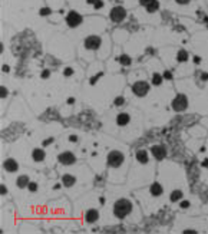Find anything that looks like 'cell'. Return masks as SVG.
Returning a JSON list of instances; mask_svg holds the SVG:
<instances>
[{"mask_svg": "<svg viewBox=\"0 0 208 234\" xmlns=\"http://www.w3.org/2000/svg\"><path fill=\"white\" fill-rule=\"evenodd\" d=\"M131 211H132V202L126 198L118 200V201L115 202V206H113V214H115V217H118V218L126 217Z\"/></svg>", "mask_w": 208, "mask_h": 234, "instance_id": "1", "label": "cell"}, {"mask_svg": "<svg viewBox=\"0 0 208 234\" xmlns=\"http://www.w3.org/2000/svg\"><path fill=\"white\" fill-rule=\"evenodd\" d=\"M124 160H125V157L122 152H119V151H112V152H109V155H108V165H109V167H113V168H118L122 165Z\"/></svg>", "mask_w": 208, "mask_h": 234, "instance_id": "2", "label": "cell"}, {"mask_svg": "<svg viewBox=\"0 0 208 234\" xmlns=\"http://www.w3.org/2000/svg\"><path fill=\"white\" fill-rule=\"evenodd\" d=\"M188 107V98L182 93H178L172 99V109L176 111V112H181V111L187 109Z\"/></svg>", "mask_w": 208, "mask_h": 234, "instance_id": "3", "label": "cell"}, {"mask_svg": "<svg viewBox=\"0 0 208 234\" xmlns=\"http://www.w3.org/2000/svg\"><path fill=\"white\" fill-rule=\"evenodd\" d=\"M148 91H149V85L144 81L135 82L134 86H132V92H134L136 96H145L146 93H148Z\"/></svg>", "mask_w": 208, "mask_h": 234, "instance_id": "4", "label": "cell"}, {"mask_svg": "<svg viewBox=\"0 0 208 234\" xmlns=\"http://www.w3.org/2000/svg\"><path fill=\"white\" fill-rule=\"evenodd\" d=\"M57 161L60 164H63V165H73L76 162V157L71 151H65V152H60L57 155Z\"/></svg>", "mask_w": 208, "mask_h": 234, "instance_id": "5", "label": "cell"}, {"mask_svg": "<svg viewBox=\"0 0 208 234\" xmlns=\"http://www.w3.org/2000/svg\"><path fill=\"white\" fill-rule=\"evenodd\" d=\"M82 16L78 13V12H69L66 16V23L67 26H71V27H76V26H79L82 23Z\"/></svg>", "mask_w": 208, "mask_h": 234, "instance_id": "6", "label": "cell"}, {"mask_svg": "<svg viewBox=\"0 0 208 234\" xmlns=\"http://www.w3.org/2000/svg\"><path fill=\"white\" fill-rule=\"evenodd\" d=\"M125 16H126V10L121 6L113 7L112 10H111V19L113 22H122L125 19Z\"/></svg>", "mask_w": 208, "mask_h": 234, "instance_id": "7", "label": "cell"}, {"mask_svg": "<svg viewBox=\"0 0 208 234\" xmlns=\"http://www.w3.org/2000/svg\"><path fill=\"white\" fill-rule=\"evenodd\" d=\"M101 46V37L99 36H89L85 39V47L91 50H96Z\"/></svg>", "mask_w": 208, "mask_h": 234, "instance_id": "8", "label": "cell"}, {"mask_svg": "<svg viewBox=\"0 0 208 234\" xmlns=\"http://www.w3.org/2000/svg\"><path fill=\"white\" fill-rule=\"evenodd\" d=\"M151 152L156 160H164L166 155V149H165V147H162V145H154L151 148Z\"/></svg>", "mask_w": 208, "mask_h": 234, "instance_id": "9", "label": "cell"}, {"mask_svg": "<svg viewBox=\"0 0 208 234\" xmlns=\"http://www.w3.org/2000/svg\"><path fill=\"white\" fill-rule=\"evenodd\" d=\"M3 167H4V170H6L7 172H14V171H17L19 164H17V161H16V160H13V158H9V160L4 161Z\"/></svg>", "mask_w": 208, "mask_h": 234, "instance_id": "10", "label": "cell"}, {"mask_svg": "<svg viewBox=\"0 0 208 234\" xmlns=\"http://www.w3.org/2000/svg\"><path fill=\"white\" fill-rule=\"evenodd\" d=\"M98 218H99V213H98V210H95V208L88 210L86 214H85V220H86V223H95Z\"/></svg>", "mask_w": 208, "mask_h": 234, "instance_id": "11", "label": "cell"}, {"mask_svg": "<svg viewBox=\"0 0 208 234\" xmlns=\"http://www.w3.org/2000/svg\"><path fill=\"white\" fill-rule=\"evenodd\" d=\"M164 191V188L161 184H158V182H154V184L149 187V192H151L154 197H158V195H161Z\"/></svg>", "mask_w": 208, "mask_h": 234, "instance_id": "12", "label": "cell"}, {"mask_svg": "<svg viewBox=\"0 0 208 234\" xmlns=\"http://www.w3.org/2000/svg\"><path fill=\"white\" fill-rule=\"evenodd\" d=\"M129 115L126 114V112H122V114H119L116 117V124L119 125V127H125L126 124H129Z\"/></svg>", "mask_w": 208, "mask_h": 234, "instance_id": "13", "label": "cell"}, {"mask_svg": "<svg viewBox=\"0 0 208 234\" xmlns=\"http://www.w3.org/2000/svg\"><path fill=\"white\" fill-rule=\"evenodd\" d=\"M75 182H76V178L71 174H65L63 177H62V184H63L65 187H72Z\"/></svg>", "mask_w": 208, "mask_h": 234, "instance_id": "14", "label": "cell"}, {"mask_svg": "<svg viewBox=\"0 0 208 234\" xmlns=\"http://www.w3.org/2000/svg\"><path fill=\"white\" fill-rule=\"evenodd\" d=\"M136 161L141 164H146L148 162V154L145 149H138L136 151Z\"/></svg>", "mask_w": 208, "mask_h": 234, "instance_id": "15", "label": "cell"}, {"mask_svg": "<svg viewBox=\"0 0 208 234\" xmlns=\"http://www.w3.org/2000/svg\"><path fill=\"white\" fill-rule=\"evenodd\" d=\"M32 157H33V160H35L36 162H40V161L45 160V151H43V149L36 148V149H33Z\"/></svg>", "mask_w": 208, "mask_h": 234, "instance_id": "16", "label": "cell"}, {"mask_svg": "<svg viewBox=\"0 0 208 234\" xmlns=\"http://www.w3.org/2000/svg\"><path fill=\"white\" fill-rule=\"evenodd\" d=\"M29 177L27 175H20V177L17 178V181H16V184H17V187L19 188H26L29 185Z\"/></svg>", "mask_w": 208, "mask_h": 234, "instance_id": "17", "label": "cell"}, {"mask_svg": "<svg viewBox=\"0 0 208 234\" xmlns=\"http://www.w3.org/2000/svg\"><path fill=\"white\" fill-rule=\"evenodd\" d=\"M181 198H182V191H180V190H175V191H172L171 195H169V200H171L172 202L180 201Z\"/></svg>", "mask_w": 208, "mask_h": 234, "instance_id": "18", "label": "cell"}, {"mask_svg": "<svg viewBox=\"0 0 208 234\" xmlns=\"http://www.w3.org/2000/svg\"><path fill=\"white\" fill-rule=\"evenodd\" d=\"M176 59H178V62H187L188 60V52L181 49L180 52H178V55H176Z\"/></svg>", "mask_w": 208, "mask_h": 234, "instance_id": "19", "label": "cell"}, {"mask_svg": "<svg viewBox=\"0 0 208 234\" xmlns=\"http://www.w3.org/2000/svg\"><path fill=\"white\" fill-rule=\"evenodd\" d=\"M145 7H146V12H149V13H154V12L158 10L159 3L156 2V0H154V2H151V3H149L148 6H145Z\"/></svg>", "mask_w": 208, "mask_h": 234, "instance_id": "20", "label": "cell"}, {"mask_svg": "<svg viewBox=\"0 0 208 234\" xmlns=\"http://www.w3.org/2000/svg\"><path fill=\"white\" fill-rule=\"evenodd\" d=\"M118 60H119L122 65H125V66H128V65H131V57L128 56V55H121L119 57H118Z\"/></svg>", "mask_w": 208, "mask_h": 234, "instance_id": "21", "label": "cell"}, {"mask_svg": "<svg viewBox=\"0 0 208 234\" xmlns=\"http://www.w3.org/2000/svg\"><path fill=\"white\" fill-rule=\"evenodd\" d=\"M162 79L164 78L159 73H154V75H152V83H154V85H161V83H162Z\"/></svg>", "mask_w": 208, "mask_h": 234, "instance_id": "22", "label": "cell"}, {"mask_svg": "<svg viewBox=\"0 0 208 234\" xmlns=\"http://www.w3.org/2000/svg\"><path fill=\"white\" fill-rule=\"evenodd\" d=\"M52 13V10H50V7H43V9H40V14L42 16H47V14Z\"/></svg>", "mask_w": 208, "mask_h": 234, "instance_id": "23", "label": "cell"}, {"mask_svg": "<svg viewBox=\"0 0 208 234\" xmlns=\"http://www.w3.org/2000/svg\"><path fill=\"white\" fill-rule=\"evenodd\" d=\"M124 102H125V99L122 98V96H119V98H116V99L113 101V103H115L116 107H121V105H124Z\"/></svg>", "mask_w": 208, "mask_h": 234, "instance_id": "24", "label": "cell"}, {"mask_svg": "<svg viewBox=\"0 0 208 234\" xmlns=\"http://www.w3.org/2000/svg\"><path fill=\"white\" fill-rule=\"evenodd\" d=\"M27 188H29V190H30L32 192H35L36 190H37V184H36V182H29Z\"/></svg>", "mask_w": 208, "mask_h": 234, "instance_id": "25", "label": "cell"}, {"mask_svg": "<svg viewBox=\"0 0 208 234\" xmlns=\"http://www.w3.org/2000/svg\"><path fill=\"white\" fill-rule=\"evenodd\" d=\"M0 96H2V98H6V96H7V89L4 88V86L0 88Z\"/></svg>", "mask_w": 208, "mask_h": 234, "instance_id": "26", "label": "cell"}, {"mask_svg": "<svg viewBox=\"0 0 208 234\" xmlns=\"http://www.w3.org/2000/svg\"><path fill=\"white\" fill-rule=\"evenodd\" d=\"M72 73H73V69H71V67H66V69H65V76H71Z\"/></svg>", "mask_w": 208, "mask_h": 234, "instance_id": "27", "label": "cell"}, {"mask_svg": "<svg viewBox=\"0 0 208 234\" xmlns=\"http://www.w3.org/2000/svg\"><path fill=\"white\" fill-rule=\"evenodd\" d=\"M151 2H154V0H139V3H141V6H148Z\"/></svg>", "mask_w": 208, "mask_h": 234, "instance_id": "28", "label": "cell"}, {"mask_svg": "<svg viewBox=\"0 0 208 234\" xmlns=\"http://www.w3.org/2000/svg\"><path fill=\"white\" fill-rule=\"evenodd\" d=\"M93 6H95V9H101V7L103 6V2H102V0H98V2H96Z\"/></svg>", "mask_w": 208, "mask_h": 234, "instance_id": "29", "label": "cell"}, {"mask_svg": "<svg viewBox=\"0 0 208 234\" xmlns=\"http://www.w3.org/2000/svg\"><path fill=\"white\" fill-rule=\"evenodd\" d=\"M50 76V72L47 71V69H45V71L42 72V78H49Z\"/></svg>", "mask_w": 208, "mask_h": 234, "instance_id": "30", "label": "cell"}, {"mask_svg": "<svg viewBox=\"0 0 208 234\" xmlns=\"http://www.w3.org/2000/svg\"><path fill=\"white\" fill-rule=\"evenodd\" d=\"M0 192H2V195H4V194H6V192H7V188L4 187L3 184L0 185Z\"/></svg>", "mask_w": 208, "mask_h": 234, "instance_id": "31", "label": "cell"}, {"mask_svg": "<svg viewBox=\"0 0 208 234\" xmlns=\"http://www.w3.org/2000/svg\"><path fill=\"white\" fill-rule=\"evenodd\" d=\"M53 142V138H49V139H45V141H43V145H50V144H52Z\"/></svg>", "mask_w": 208, "mask_h": 234, "instance_id": "32", "label": "cell"}, {"mask_svg": "<svg viewBox=\"0 0 208 234\" xmlns=\"http://www.w3.org/2000/svg\"><path fill=\"white\" fill-rule=\"evenodd\" d=\"M190 207V202L188 201H182L181 202V208H188Z\"/></svg>", "mask_w": 208, "mask_h": 234, "instance_id": "33", "label": "cell"}, {"mask_svg": "<svg viewBox=\"0 0 208 234\" xmlns=\"http://www.w3.org/2000/svg\"><path fill=\"white\" fill-rule=\"evenodd\" d=\"M69 141H71V142H76V141H78V137H76V135H71V137H69Z\"/></svg>", "mask_w": 208, "mask_h": 234, "instance_id": "34", "label": "cell"}, {"mask_svg": "<svg viewBox=\"0 0 208 234\" xmlns=\"http://www.w3.org/2000/svg\"><path fill=\"white\" fill-rule=\"evenodd\" d=\"M176 3H180V4H187V3H190V0H175Z\"/></svg>", "mask_w": 208, "mask_h": 234, "instance_id": "35", "label": "cell"}, {"mask_svg": "<svg viewBox=\"0 0 208 234\" xmlns=\"http://www.w3.org/2000/svg\"><path fill=\"white\" fill-rule=\"evenodd\" d=\"M164 78H166V79H171V78H172L171 72H165V73H164Z\"/></svg>", "mask_w": 208, "mask_h": 234, "instance_id": "36", "label": "cell"}, {"mask_svg": "<svg viewBox=\"0 0 208 234\" xmlns=\"http://www.w3.org/2000/svg\"><path fill=\"white\" fill-rule=\"evenodd\" d=\"M184 233L187 234V233H190V234H197V231H194V230H185Z\"/></svg>", "mask_w": 208, "mask_h": 234, "instance_id": "37", "label": "cell"}, {"mask_svg": "<svg viewBox=\"0 0 208 234\" xmlns=\"http://www.w3.org/2000/svg\"><path fill=\"white\" fill-rule=\"evenodd\" d=\"M201 78H202V81H207V79H208V73H202Z\"/></svg>", "mask_w": 208, "mask_h": 234, "instance_id": "38", "label": "cell"}, {"mask_svg": "<svg viewBox=\"0 0 208 234\" xmlns=\"http://www.w3.org/2000/svg\"><path fill=\"white\" fill-rule=\"evenodd\" d=\"M194 62H195V63H200V62H201V57H198V56H195Z\"/></svg>", "mask_w": 208, "mask_h": 234, "instance_id": "39", "label": "cell"}, {"mask_svg": "<svg viewBox=\"0 0 208 234\" xmlns=\"http://www.w3.org/2000/svg\"><path fill=\"white\" fill-rule=\"evenodd\" d=\"M2 69H3V72H9V66H7V65H4Z\"/></svg>", "mask_w": 208, "mask_h": 234, "instance_id": "40", "label": "cell"}, {"mask_svg": "<svg viewBox=\"0 0 208 234\" xmlns=\"http://www.w3.org/2000/svg\"><path fill=\"white\" fill-rule=\"evenodd\" d=\"M202 167H208V158H207V160H204V162H202Z\"/></svg>", "mask_w": 208, "mask_h": 234, "instance_id": "41", "label": "cell"}, {"mask_svg": "<svg viewBox=\"0 0 208 234\" xmlns=\"http://www.w3.org/2000/svg\"><path fill=\"white\" fill-rule=\"evenodd\" d=\"M86 2H88V3H91V4H95L98 0H86Z\"/></svg>", "mask_w": 208, "mask_h": 234, "instance_id": "42", "label": "cell"}, {"mask_svg": "<svg viewBox=\"0 0 208 234\" xmlns=\"http://www.w3.org/2000/svg\"><path fill=\"white\" fill-rule=\"evenodd\" d=\"M75 102V99H73V98H69V99H67V103H71V105H72V103H73Z\"/></svg>", "mask_w": 208, "mask_h": 234, "instance_id": "43", "label": "cell"}]
</instances>
